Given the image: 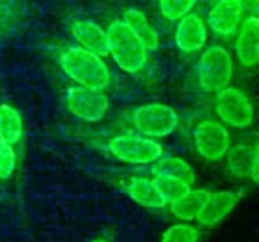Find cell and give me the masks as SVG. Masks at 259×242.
<instances>
[{
    "label": "cell",
    "mask_w": 259,
    "mask_h": 242,
    "mask_svg": "<svg viewBox=\"0 0 259 242\" xmlns=\"http://www.w3.org/2000/svg\"><path fill=\"white\" fill-rule=\"evenodd\" d=\"M59 64L64 73L80 86L103 91L109 83V70L102 56L82 47L67 49Z\"/></svg>",
    "instance_id": "obj_1"
},
{
    "label": "cell",
    "mask_w": 259,
    "mask_h": 242,
    "mask_svg": "<svg viewBox=\"0 0 259 242\" xmlns=\"http://www.w3.org/2000/svg\"><path fill=\"white\" fill-rule=\"evenodd\" d=\"M108 53L126 73H138L147 64V49L123 21H114L108 30Z\"/></svg>",
    "instance_id": "obj_2"
},
{
    "label": "cell",
    "mask_w": 259,
    "mask_h": 242,
    "mask_svg": "<svg viewBox=\"0 0 259 242\" xmlns=\"http://www.w3.org/2000/svg\"><path fill=\"white\" fill-rule=\"evenodd\" d=\"M108 150L115 159L132 165H149L164 156V149L158 141L132 133L114 136L108 142Z\"/></svg>",
    "instance_id": "obj_3"
},
{
    "label": "cell",
    "mask_w": 259,
    "mask_h": 242,
    "mask_svg": "<svg viewBox=\"0 0 259 242\" xmlns=\"http://www.w3.org/2000/svg\"><path fill=\"white\" fill-rule=\"evenodd\" d=\"M234 74V62L229 52L223 47L208 49L197 65V77L200 86L206 92H219L229 86Z\"/></svg>",
    "instance_id": "obj_4"
},
{
    "label": "cell",
    "mask_w": 259,
    "mask_h": 242,
    "mask_svg": "<svg viewBox=\"0 0 259 242\" xmlns=\"http://www.w3.org/2000/svg\"><path fill=\"white\" fill-rule=\"evenodd\" d=\"M134 126L140 135L147 138H165L179 126L178 112L162 103H149L134 112Z\"/></svg>",
    "instance_id": "obj_5"
},
{
    "label": "cell",
    "mask_w": 259,
    "mask_h": 242,
    "mask_svg": "<svg viewBox=\"0 0 259 242\" xmlns=\"http://www.w3.org/2000/svg\"><path fill=\"white\" fill-rule=\"evenodd\" d=\"M215 112L225 124L237 129L249 127L253 121L252 102L243 91L231 86L217 92Z\"/></svg>",
    "instance_id": "obj_6"
},
{
    "label": "cell",
    "mask_w": 259,
    "mask_h": 242,
    "mask_svg": "<svg viewBox=\"0 0 259 242\" xmlns=\"http://www.w3.org/2000/svg\"><path fill=\"white\" fill-rule=\"evenodd\" d=\"M194 146L205 161L219 162L226 156L231 147V135L222 123L205 120L194 129Z\"/></svg>",
    "instance_id": "obj_7"
},
{
    "label": "cell",
    "mask_w": 259,
    "mask_h": 242,
    "mask_svg": "<svg viewBox=\"0 0 259 242\" xmlns=\"http://www.w3.org/2000/svg\"><path fill=\"white\" fill-rule=\"evenodd\" d=\"M65 103L68 111L90 123L100 121L109 108V102L106 94L102 89H94V88H85V86H73L68 89L65 95Z\"/></svg>",
    "instance_id": "obj_8"
},
{
    "label": "cell",
    "mask_w": 259,
    "mask_h": 242,
    "mask_svg": "<svg viewBox=\"0 0 259 242\" xmlns=\"http://www.w3.org/2000/svg\"><path fill=\"white\" fill-rule=\"evenodd\" d=\"M240 202V194L234 191H215L208 192L200 212L196 220L200 226L214 227L220 224L231 212L237 208Z\"/></svg>",
    "instance_id": "obj_9"
},
{
    "label": "cell",
    "mask_w": 259,
    "mask_h": 242,
    "mask_svg": "<svg viewBox=\"0 0 259 242\" xmlns=\"http://www.w3.org/2000/svg\"><path fill=\"white\" fill-rule=\"evenodd\" d=\"M178 21L179 23L175 35L176 45L185 53L199 52L206 44V38H208V32L203 20L197 14H187Z\"/></svg>",
    "instance_id": "obj_10"
},
{
    "label": "cell",
    "mask_w": 259,
    "mask_h": 242,
    "mask_svg": "<svg viewBox=\"0 0 259 242\" xmlns=\"http://www.w3.org/2000/svg\"><path fill=\"white\" fill-rule=\"evenodd\" d=\"M225 158H226L228 170L232 176H235L238 179L250 177L255 183L258 182V147H250L246 144H237L234 147H229Z\"/></svg>",
    "instance_id": "obj_11"
},
{
    "label": "cell",
    "mask_w": 259,
    "mask_h": 242,
    "mask_svg": "<svg viewBox=\"0 0 259 242\" xmlns=\"http://www.w3.org/2000/svg\"><path fill=\"white\" fill-rule=\"evenodd\" d=\"M244 12V3L241 0H220L208 15L211 29L223 36L232 35L241 21Z\"/></svg>",
    "instance_id": "obj_12"
},
{
    "label": "cell",
    "mask_w": 259,
    "mask_h": 242,
    "mask_svg": "<svg viewBox=\"0 0 259 242\" xmlns=\"http://www.w3.org/2000/svg\"><path fill=\"white\" fill-rule=\"evenodd\" d=\"M237 56L244 67H255L259 62V20L249 17L237 38Z\"/></svg>",
    "instance_id": "obj_13"
},
{
    "label": "cell",
    "mask_w": 259,
    "mask_h": 242,
    "mask_svg": "<svg viewBox=\"0 0 259 242\" xmlns=\"http://www.w3.org/2000/svg\"><path fill=\"white\" fill-rule=\"evenodd\" d=\"M73 38L80 44L82 49L90 50L99 56L108 55V36L106 30L97 23L90 20H80L71 26Z\"/></svg>",
    "instance_id": "obj_14"
},
{
    "label": "cell",
    "mask_w": 259,
    "mask_h": 242,
    "mask_svg": "<svg viewBox=\"0 0 259 242\" xmlns=\"http://www.w3.org/2000/svg\"><path fill=\"white\" fill-rule=\"evenodd\" d=\"M126 192L127 196L138 203L143 208L147 209H161L164 206H167L164 203V200L161 199L155 183L152 179L147 177H132L127 182L126 186Z\"/></svg>",
    "instance_id": "obj_15"
},
{
    "label": "cell",
    "mask_w": 259,
    "mask_h": 242,
    "mask_svg": "<svg viewBox=\"0 0 259 242\" xmlns=\"http://www.w3.org/2000/svg\"><path fill=\"white\" fill-rule=\"evenodd\" d=\"M153 176H170L193 185L196 182L194 168L182 158L178 156H161L152 167Z\"/></svg>",
    "instance_id": "obj_16"
},
{
    "label": "cell",
    "mask_w": 259,
    "mask_h": 242,
    "mask_svg": "<svg viewBox=\"0 0 259 242\" xmlns=\"http://www.w3.org/2000/svg\"><path fill=\"white\" fill-rule=\"evenodd\" d=\"M131 30L141 39V42L146 45L147 50H156L159 45V36L156 33V30L153 29V26L149 23L147 17L138 11V9H127L124 12V20H123Z\"/></svg>",
    "instance_id": "obj_17"
},
{
    "label": "cell",
    "mask_w": 259,
    "mask_h": 242,
    "mask_svg": "<svg viewBox=\"0 0 259 242\" xmlns=\"http://www.w3.org/2000/svg\"><path fill=\"white\" fill-rule=\"evenodd\" d=\"M209 191L206 189H190L184 197H181L178 202L170 205V211L175 215V218L181 221H191L196 220L197 214L200 212L203 202L206 199Z\"/></svg>",
    "instance_id": "obj_18"
},
{
    "label": "cell",
    "mask_w": 259,
    "mask_h": 242,
    "mask_svg": "<svg viewBox=\"0 0 259 242\" xmlns=\"http://www.w3.org/2000/svg\"><path fill=\"white\" fill-rule=\"evenodd\" d=\"M23 136V120L20 112L11 105L0 106V141L17 144Z\"/></svg>",
    "instance_id": "obj_19"
},
{
    "label": "cell",
    "mask_w": 259,
    "mask_h": 242,
    "mask_svg": "<svg viewBox=\"0 0 259 242\" xmlns=\"http://www.w3.org/2000/svg\"><path fill=\"white\" fill-rule=\"evenodd\" d=\"M152 180L165 205H171V203L178 202L181 197H184L191 189V185L187 183L185 180L170 177V176L158 174V176H153Z\"/></svg>",
    "instance_id": "obj_20"
},
{
    "label": "cell",
    "mask_w": 259,
    "mask_h": 242,
    "mask_svg": "<svg viewBox=\"0 0 259 242\" xmlns=\"http://www.w3.org/2000/svg\"><path fill=\"white\" fill-rule=\"evenodd\" d=\"M199 241V230L187 223H179L170 226L162 238L161 242H197Z\"/></svg>",
    "instance_id": "obj_21"
},
{
    "label": "cell",
    "mask_w": 259,
    "mask_h": 242,
    "mask_svg": "<svg viewBox=\"0 0 259 242\" xmlns=\"http://www.w3.org/2000/svg\"><path fill=\"white\" fill-rule=\"evenodd\" d=\"M196 3L197 0H159V9L167 20L178 21L190 14Z\"/></svg>",
    "instance_id": "obj_22"
},
{
    "label": "cell",
    "mask_w": 259,
    "mask_h": 242,
    "mask_svg": "<svg viewBox=\"0 0 259 242\" xmlns=\"http://www.w3.org/2000/svg\"><path fill=\"white\" fill-rule=\"evenodd\" d=\"M17 155L12 144L0 141V179H8L15 171Z\"/></svg>",
    "instance_id": "obj_23"
},
{
    "label": "cell",
    "mask_w": 259,
    "mask_h": 242,
    "mask_svg": "<svg viewBox=\"0 0 259 242\" xmlns=\"http://www.w3.org/2000/svg\"><path fill=\"white\" fill-rule=\"evenodd\" d=\"M93 242H106V241H103V239H96V241H93Z\"/></svg>",
    "instance_id": "obj_24"
}]
</instances>
